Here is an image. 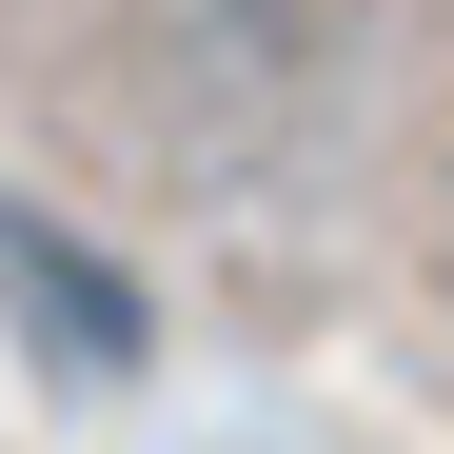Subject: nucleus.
<instances>
[{"instance_id": "nucleus-1", "label": "nucleus", "mask_w": 454, "mask_h": 454, "mask_svg": "<svg viewBox=\"0 0 454 454\" xmlns=\"http://www.w3.org/2000/svg\"><path fill=\"white\" fill-rule=\"evenodd\" d=\"M356 59H375V0H138V80L198 159H296V138L356 119Z\"/></svg>"}, {"instance_id": "nucleus-2", "label": "nucleus", "mask_w": 454, "mask_h": 454, "mask_svg": "<svg viewBox=\"0 0 454 454\" xmlns=\"http://www.w3.org/2000/svg\"><path fill=\"white\" fill-rule=\"evenodd\" d=\"M0 317L40 336V375H80V395H119V375L159 356V296H138L59 198H0Z\"/></svg>"}]
</instances>
